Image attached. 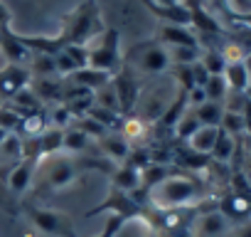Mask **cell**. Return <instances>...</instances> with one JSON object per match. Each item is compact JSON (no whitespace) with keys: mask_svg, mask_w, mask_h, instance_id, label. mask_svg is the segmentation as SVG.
I'll return each instance as SVG.
<instances>
[{"mask_svg":"<svg viewBox=\"0 0 251 237\" xmlns=\"http://www.w3.org/2000/svg\"><path fill=\"white\" fill-rule=\"evenodd\" d=\"M103 20H101V8L96 0H84L74 10H69L62 18V30L57 37H52L54 47L62 50L67 45H89L103 32Z\"/></svg>","mask_w":251,"mask_h":237,"instance_id":"obj_1","label":"cell"},{"mask_svg":"<svg viewBox=\"0 0 251 237\" xmlns=\"http://www.w3.org/2000/svg\"><path fill=\"white\" fill-rule=\"evenodd\" d=\"M148 195L158 210H177V207H190L192 203H197L204 195V188L197 178L173 173L158 185H153Z\"/></svg>","mask_w":251,"mask_h":237,"instance_id":"obj_2","label":"cell"},{"mask_svg":"<svg viewBox=\"0 0 251 237\" xmlns=\"http://www.w3.org/2000/svg\"><path fill=\"white\" fill-rule=\"evenodd\" d=\"M89 168L113 171L108 166V161H86V158H72V156H54L45 168V183H47L50 190H62V188L72 185Z\"/></svg>","mask_w":251,"mask_h":237,"instance_id":"obj_3","label":"cell"},{"mask_svg":"<svg viewBox=\"0 0 251 237\" xmlns=\"http://www.w3.org/2000/svg\"><path fill=\"white\" fill-rule=\"evenodd\" d=\"M123 67H128L133 74L136 72H141V74H163L173 67V62H170L168 50L158 40H151V42H138L128 55H126Z\"/></svg>","mask_w":251,"mask_h":237,"instance_id":"obj_4","label":"cell"},{"mask_svg":"<svg viewBox=\"0 0 251 237\" xmlns=\"http://www.w3.org/2000/svg\"><path fill=\"white\" fill-rule=\"evenodd\" d=\"M89 50V64L86 67H94V69H101V72H108V74H116L121 67H123V59H121V32L113 30V28H103V32L86 45Z\"/></svg>","mask_w":251,"mask_h":237,"instance_id":"obj_5","label":"cell"},{"mask_svg":"<svg viewBox=\"0 0 251 237\" xmlns=\"http://www.w3.org/2000/svg\"><path fill=\"white\" fill-rule=\"evenodd\" d=\"M30 222L47 237H76V230L72 225V220L59 212V210H50V207H37V205H27L25 207Z\"/></svg>","mask_w":251,"mask_h":237,"instance_id":"obj_6","label":"cell"},{"mask_svg":"<svg viewBox=\"0 0 251 237\" xmlns=\"http://www.w3.org/2000/svg\"><path fill=\"white\" fill-rule=\"evenodd\" d=\"M99 212H111V215H116V217H121V220L126 222V220H131V217L143 215V203H141L138 198H133L131 193H123V190L111 188V193L106 195V200H103L101 205L91 207V210L86 212V217H94V215H99Z\"/></svg>","mask_w":251,"mask_h":237,"instance_id":"obj_7","label":"cell"},{"mask_svg":"<svg viewBox=\"0 0 251 237\" xmlns=\"http://www.w3.org/2000/svg\"><path fill=\"white\" fill-rule=\"evenodd\" d=\"M113 91H116V99H118V109H121V116H131L138 106V96H141V87H138V79L136 74L128 69V67H121L113 79Z\"/></svg>","mask_w":251,"mask_h":237,"instance_id":"obj_8","label":"cell"},{"mask_svg":"<svg viewBox=\"0 0 251 237\" xmlns=\"http://www.w3.org/2000/svg\"><path fill=\"white\" fill-rule=\"evenodd\" d=\"M0 55H3L5 64L30 67V62H32V50L20 40V35L13 28L0 30Z\"/></svg>","mask_w":251,"mask_h":237,"instance_id":"obj_9","label":"cell"},{"mask_svg":"<svg viewBox=\"0 0 251 237\" xmlns=\"http://www.w3.org/2000/svg\"><path fill=\"white\" fill-rule=\"evenodd\" d=\"M32 74L27 67H18V64H5L0 69V99L10 101L20 89H25L30 84Z\"/></svg>","mask_w":251,"mask_h":237,"instance_id":"obj_10","label":"cell"},{"mask_svg":"<svg viewBox=\"0 0 251 237\" xmlns=\"http://www.w3.org/2000/svg\"><path fill=\"white\" fill-rule=\"evenodd\" d=\"M37 166H40V158H32V156H25L20 163H15L10 171H8V185L15 195H23L32 180H35V173H37Z\"/></svg>","mask_w":251,"mask_h":237,"instance_id":"obj_11","label":"cell"},{"mask_svg":"<svg viewBox=\"0 0 251 237\" xmlns=\"http://www.w3.org/2000/svg\"><path fill=\"white\" fill-rule=\"evenodd\" d=\"M158 42L163 47H202L197 32L182 25H160L158 30Z\"/></svg>","mask_w":251,"mask_h":237,"instance_id":"obj_12","label":"cell"},{"mask_svg":"<svg viewBox=\"0 0 251 237\" xmlns=\"http://www.w3.org/2000/svg\"><path fill=\"white\" fill-rule=\"evenodd\" d=\"M99 148H101V153L108 158V161H126L131 156V141L126 139L121 131L116 134V131H108V134H103L101 139H99Z\"/></svg>","mask_w":251,"mask_h":237,"instance_id":"obj_13","label":"cell"},{"mask_svg":"<svg viewBox=\"0 0 251 237\" xmlns=\"http://www.w3.org/2000/svg\"><path fill=\"white\" fill-rule=\"evenodd\" d=\"M111 180H113V188H116V190L131 193V195H133L136 190L143 188V183H141V171L133 168L131 163H121V166H116V168L111 171Z\"/></svg>","mask_w":251,"mask_h":237,"instance_id":"obj_14","label":"cell"},{"mask_svg":"<svg viewBox=\"0 0 251 237\" xmlns=\"http://www.w3.org/2000/svg\"><path fill=\"white\" fill-rule=\"evenodd\" d=\"M219 212H222L226 220H236V222H239V220H249V217H251V198L229 193V195L222 198Z\"/></svg>","mask_w":251,"mask_h":237,"instance_id":"obj_15","label":"cell"},{"mask_svg":"<svg viewBox=\"0 0 251 237\" xmlns=\"http://www.w3.org/2000/svg\"><path fill=\"white\" fill-rule=\"evenodd\" d=\"M111 79H113V74L101 72V69H94V67L76 69V72L69 77V82H72V84H79V87H84V89H89V91H99V89H101V87H106Z\"/></svg>","mask_w":251,"mask_h":237,"instance_id":"obj_16","label":"cell"},{"mask_svg":"<svg viewBox=\"0 0 251 237\" xmlns=\"http://www.w3.org/2000/svg\"><path fill=\"white\" fill-rule=\"evenodd\" d=\"M236 148H239L236 139L219 129V134H217V141H214V148H212L209 158H212V161H217V163H229V161L236 156Z\"/></svg>","mask_w":251,"mask_h":237,"instance_id":"obj_17","label":"cell"},{"mask_svg":"<svg viewBox=\"0 0 251 237\" xmlns=\"http://www.w3.org/2000/svg\"><path fill=\"white\" fill-rule=\"evenodd\" d=\"M217 134H219V129H214V126H202L185 146L187 148H192L195 153H202V156H209L212 153V148H214V141H217Z\"/></svg>","mask_w":251,"mask_h":237,"instance_id":"obj_18","label":"cell"},{"mask_svg":"<svg viewBox=\"0 0 251 237\" xmlns=\"http://www.w3.org/2000/svg\"><path fill=\"white\" fill-rule=\"evenodd\" d=\"M200 129H202V124H200V118H197V116H195V111H192V109L187 106V109H185V114L180 116V121L175 124L173 134L177 136V141L187 144V141H190V139H192V136H195V134L200 131Z\"/></svg>","mask_w":251,"mask_h":237,"instance_id":"obj_19","label":"cell"},{"mask_svg":"<svg viewBox=\"0 0 251 237\" xmlns=\"http://www.w3.org/2000/svg\"><path fill=\"white\" fill-rule=\"evenodd\" d=\"M50 129L47 124V111H37V114H30V116H23V124H20V134L25 139H37L42 136L45 131Z\"/></svg>","mask_w":251,"mask_h":237,"instance_id":"obj_20","label":"cell"},{"mask_svg":"<svg viewBox=\"0 0 251 237\" xmlns=\"http://www.w3.org/2000/svg\"><path fill=\"white\" fill-rule=\"evenodd\" d=\"M226 227H229V220L219 210H209L200 217V232L204 237H219Z\"/></svg>","mask_w":251,"mask_h":237,"instance_id":"obj_21","label":"cell"},{"mask_svg":"<svg viewBox=\"0 0 251 237\" xmlns=\"http://www.w3.org/2000/svg\"><path fill=\"white\" fill-rule=\"evenodd\" d=\"M192 111H195V116L200 118L202 126H214V129H219L222 114H224V104H219V101H204V104H200V106L192 109Z\"/></svg>","mask_w":251,"mask_h":237,"instance_id":"obj_22","label":"cell"},{"mask_svg":"<svg viewBox=\"0 0 251 237\" xmlns=\"http://www.w3.org/2000/svg\"><path fill=\"white\" fill-rule=\"evenodd\" d=\"M224 79H226L229 91H239V94H244L246 87L251 84V82H249V74H246V69H244L241 62L226 64V67H224Z\"/></svg>","mask_w":251,"mask_h":237,"instance_id":"obj_23","label":"cell"},{"mask_svg":"<svg viewBox=\"0 0 251 237\" xmlns=\"http://www.w3.org/2000/svg\"><path fill=\"white\" fill-rule=\"evenodd\" d=\"M91 146V139L76 126V124H72L69 129H64V151L67 153H84L86 148Z\"/></svg>","mask_w":251,"mask_h":237,"instance_id":"obj_24","label":"cell"},{"mask_svg":"<svg viewBox=\"0 0 251 237\" xmlns=\"http://www.w3.org/2000/svg\"><path fill=\"white\" fill-rule=\"evenodd\" d=\"M40 151H42V156H57V153H62L64 151V131L50 126L40 136Z\"/></svg>","mask_w":251,"mask_h":237,"instance_id":"obj_25","label":"cell"},{"mask_svg":"<svg viewBox=\"0 0 251 237\" xmlns=\"http://www.w3.org/2000/svg\"><path fill=\"white\" fill-rule=\"evenodd\" d=\"M47 124L52 129H69L74 124V114L64 106V104H50V111H47Z\"/></svg>","mask_w":251,"mask_h":237,"instance_id":"obj_26","label":"cell"},{"mask_svg":"<svg viewBox=\"0 0 251 237\" xmlns=\"http://www.w3.org/2000/svg\"><path fill=\"white\" fill-rule=\"evenodd\" d=\"M175 158H177V163L180 166H185V168H190V171H202V168H207L209 166V156H202V153H195L192 148H180V151H175Z\"/></svg>","mask_w":251,"mask_h":237,"instance_id":"obj_27","label":"cell"},{"mask_svg":"<svg viewBox=\"0 0 251 237\" xmlns=\"http://www.w3.org/2000/svg\"><path fill=\"white\" fill-rule=\"evenodd\" d=\"M202 89H204V94H207V101H219V104H222V101L226 99V94H229V87H226L224 74H212Z\"/></svg>","mask_w":251,"mask_h":237,"instance_id":"obj_28","label":"cell"},{"mask_svg":"<svg viewBox=\"0 0 251 237\" xmlns=\"http://www.w3.org/2000/svg\"><path fill=\"white\" fill-rule=\"evenodd\" d=\"M219 129H222V131H226L229 136L239 139L241 134H246V129H244V116H241L239 111H226V109H224Z\"/></svg>","mask_w":251,"mask_h":237,"instance_id":"obj_29","label":"cell"},{"mask_svg":"<svg viewBox=\"0 0 251 237\" xmlns=\"http://www.w3.org/2000/svg\"><path fill=\"white\" fill-rule=\"evenodd\" d=\"M200 62H202V67L207 69V74L212 77V74H224V67H226V62H224V57H222V52L219 50H202V57H200Z\"/></svg>","mask_w":251,"mask_h":237,"instance_id":"obj_30","label":"cell"},{"mask_svg":"<svg viewBox=\"0 0 251 237\" xmlns=\"http://www.w3.org/2000/svg\"><path fill=\"white\" fill-rule=\"evenodd\" d=\"M20 124H23V116L13 106L0 104V129H5L8 134H18L20 131Z\"/></svg>","mask_w":251,"mask_h":237,"instance_id":"obj_31","label":"cell"},{"mask_svg":"<svg viewBox=\"0 0 251 237\" xmlns=\"http://www.w3.org/2000/svg\"><path fill=\"white\" fill-rule=\"evenodd\" d=\"M121 227H123V220H121V217H116V215H111V217L106 220L103 230H101L99 235H94V237H116Z\"/></svg>","mask_w":251,"mask_h":237,"instance_id":"obj_32","label":"cell"},{"mask_svg":"<svg viewBox=\"0 0 251 237\" xmlns=\"http://www.w3.org/2000/svg\"><path fill=\"white\" fill-rule=\"evenodd\" d=\"M226 5L234 15L241 18H251V0H226Z\"/></svg>","mask_w":251,"mask_h":237,"instance_id":"obj_33","label":"cell"},{"mask_svg":"<svg viewBox=\"0 0 251 237\" xmlns=\"http://www.w3.org/2000/svg\"><path fill=\"white\" fill-rule=\"evenodd\" d=\"M165 237H197L192 225H182V227H175V230H168Z\"/></svg>","mask_w":251,"mask_h":237,"instance_id":"obj_34","label":"cell"},{"mask_svg":"<svg viewBox=\"0 0 251 237\" xmlns=\"http://www.w3.org/2000/svg\"><path fill=\"white\" fill-rule=\"evenodd\" d=\"M5 28H13V15H10L8 5L0 0V30H5Z\"/></svg>","mask_w":251,"mask_h":237,"instance_id":"obj_35","label":"cell"},{"mask_svg":"<svg viewBox=\"0 0 251 237\" xmlns=\"http://www.w3.org/2000/svg\"><path fill=\"white\" fill-rule=\"evenodd\" d=\"M241 116H244V129L251 136V99L244 96V106H241Z\"/></svg>","mask_w":251,"mask_h":237,"instance_id":"obj_36","label":"cell"},{"mask_svg":"<svg viewBox=\"0 0 251 237\" xmlns=\"http://www.w3.org/2000/svg\"><path fill=\"white\" fill-rule=\"evenodd\" d=\"M241 64H244V69H246V74H249V82H251V52H246V55H244Z\"/></svg>","mask_w":251,"mask_h":237,"instance_id":"obj_37","label":"cell"},{"mask_svg":"<svg viewBox=\"0 0 251 237\" xmlns=\"http://www.w3.org/2000/svg\"><path fill=\"white\" fill-rule=\"evenodd\" d=\"M241 171H244V176H246V180H249V185H251V156L246 158V163L241 166Z\"/></svg>","mask_w":251,"mask_h":237,"instance_id":"obj_38","label":"cell"},{"mask_svg":"<svg viewBox=\"0 0 251 237\" xmlns=\"http://www.w3.org/2000/svg\"><path fill=\"white\" fill-rule=\"evenodd\" d=\"M239 237H251V222H246V225L239 230Z\"/></svg>","mask_w":251,"mask_h":237,"instance_id":"obj_39","label":"cell"},{"mask_svg":"<svg viewBox=\"0 0 251 237\" xmlns=\"http://www.w3.org/2000/svg\"><path fill=\"white\" fill-rule=\"evenodd\" d=\"M151 3H155V5H177L180 0H151Z\"/></svg>","mask_w":251,"mask_h":237,"instance_id":"obj_40","label":"cell"},{"mask_svg":"<svg viewBox=\"0 0 251 237\" xmlns=\"http://www.w3.org/2000/svg\"><path fill=\"white\" fill-rule=\"evenodd\" d=\"M5 139H8V131H5V129H0V146H3Z\"/></svg>","mask_w":251,"mask_h":237,"instance_id":"obj_41","label":"cell"},{"mask_svg":"<svg viewBox=\"0 0 251 237\" xmlns=\"http://www.w3.org/2000/svg\"><path fill=\"white\" fill-rule=\"evenodd\" d=\"M244 96H246V99H251V84L246 87V91H244Z\"/></svg>","mask_w":251,"mask_h":237,"instance_id":"obj_42","label":"cell"}]
</instances>
